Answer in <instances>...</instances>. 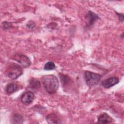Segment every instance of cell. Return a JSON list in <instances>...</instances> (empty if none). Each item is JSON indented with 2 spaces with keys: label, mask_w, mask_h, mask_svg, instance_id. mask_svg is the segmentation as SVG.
Instances as JSON below:
<instances>
[{
  "label": "cell",
  "mask_w": 124,
  "mask_h": 124,
  "mask_svg": "<svg viewBox=\"0 0 124 124\" xmlns=\"http://www.w3.org/2000/svg\"><path fill=\"white\" fill-rule=\"evenodd\" d=\"M41 81L45 90L48 93L53 94L57 92L59 84L58 78L55 76L45 75L42 77Z\"/></svg>",
  "instance_id": "6da1fadb"
},
{
  "label": "cell",
  "mask_w": 124,
  "mask_h": 124,
  "mask_svg": "<svg viewBox=\"0 0 124 124\" xmlns=\"http://www.w3.org/2000/svg\"><path fill=\"white\" fill-rule=\"evenodd\" d=\"M5 73L7 77L11 79L15 80L22 75V67L17 63L12 62L7 67Z\"/></svg>",
  "instance_id": "7a4b0ae2"
},
{
  "label": "cell",
  "mask_w": 124,
  "mask_h": 124,
  "mask_svg": "<svg viewBox=\"0 0 124 124\" xmlns=\"http://www.w3.org/2000/svg\"><path fill=\"white\" fill-rule=\"evenodd\" d=\"M84 77L86 83L89 87L98 84L101 78L99 74L90 71H85Z\"/></svg>",
  "instance_id": "3957f363"
},
{
  "label": "cell",
  "mask_w": 124,
  "mask_h": 124,
  "mask_svg": "<svg viewBox=\"0 0 124 124\" xmlns=\"http://www.w3.org/2000/svg\"><path fill=\"white\" fill-rule=\"evenodd\" d=\"M12 59L17 62L19 63V65L22 68L28 67L31 64V61L30 59L23 54L16 53L12 56Z\"/></svg>",
  "instance_id": "277c9868"
},
{
  "label": "cell",
  "mask_w": 124,
  "mask_h": 124,
  "mask_svg": "<svg viewBox=\"0 0 124 124\" xmlns=\"http://www.w3.org/2000/svg\"><path fill=\"white\" fill-rule=\"evenodd\" d=\"M34 99V94L31 91H27L20 96L21 102L26 105L31 103Z\"/></svg>",
  "instance_id": "5b68a950"
},
{
  "label": "cell",
  "mask_w": 124,
  "mask_h": 124,
  "mask_svg": "<svg viewBox=\"0 0 124 124\" xmlns=\"http://www.w3.org/2000/svg\"><path fill=\"white\" fill-rule=\"evenodd\" d=\"M119 82V79L117 77H111L103 80L102 83V86L105 88H109L117 84Z\"/></svg>",
  "instance_id": "8992f818"
},
{
  "label": "cell",
  "mask_w": 124,
  "mask_h": 124,
  "mask_svg": "<svg viewBox=\"0 0 124 124\" xmlns=\"http://www.w3.org/2000/svg\"><path fill=\"white\" fill-rule=\"evenodd\" d=\"M86 19L87 20V25L88 27H90L92 25H93L94 23L98 19H99V17L93 12L91 11H89L88 12L86 16Z\"/></svg>",
  "instance_id": "52a82bcc"
},
{
  "label": "cell",
  "mask_w": 124,
  "mask_h": 124,
  "mask_svg": "<svg viewBox=\"0 0 124 124\" xmlns=\"http://www.w3.org/2000/svg\"><path fill=\"white\" fill-rule=\"evenodd\" d=\"M113 119L107 113L104 112L101 114L98 118V123L110 124L112 122Z\"/></svg>",
  "instance_id": "ba28073f"
},
{
  "label": "cell",
  "mask_w": 124,
  "mask_h": 124,
  "mask_svg": "<svg viewBox=\"0 0 124 124\" xmlns=\"http://www.w3.org/2000/svg\"><path fill=\"white\" fill-rule=\"evenodd\" d=\"M46 121L48 124H59L61 123L58 116L55 114H49L46 117Z\"/></svg>",
  "instance_id": "9c48e42d"
},
{
  "label": "cell",
  "mask_w": 124,
  "mask_h": 124,
  "mask_svg": "<svg viewBox=\"0 0 124 124\" xmlns=\"http://www.w3.org/2000/svg\"><path fill=\"white\" fill-rule=\"evenodd\" d=\"M29 87L32 90L38 89L41 87L40 82L37 79L32 78L29 81Z\"/></svg>",
  "instance_id": "30bf717a"
},
{
  "label": "cell",
  "mask_w": 124,
  "mask_h": 124,
  "mask_svg": "<svg viewBox=\"0 0 124 124\" xmlns=\"http://www.w3.org/2000/svg\"><path fill=\"white\" fill-rule=\"evenodd\" d=\"M18 88V85L16 82H11L8 83L6 88L5 91L8 94H11L16 92Z\"/></svg>",
  "instance_id": "8fae6325"
},
{
  "label": "cell",
  "mask_w": 124,
  "mask_h": 124,
  "mask_svg": "<svg viewBox=\"0 0 124 124\" xmlns=\"http://www.w3.org/2000/svg\"><path fill=\"white\" fill-rule=\"evenodd\" d=\"M12 121L13 124H22L23 121V118L19 114H15L13 117Z\"/></svg>",
  "instance_id": "7c38bea8"
},
{
  "label": "cell",
  "mask_w": 124,
  "mask_h": 124,
  "mask_svg": "<svg viewBox=\"0 0 124 124\" xmlns=\"http://www.w3.org/2000/svg\"><path fill=\"white\" fill-rule=\"evenodd\" d=\"M55 68V64L53 62H48L45 64L44 69L46 70H52Z\"/></svg>",
  "instance_id": "4fadbf2b"
},
{
  "label": "cell",
  "mask_w": 124,
  "mask_h": 124,
  "mask_svg": "<svg viewBox=\"0 0 124 124\" xmlns=\"http://www.w3.org/2000/svg\"><path fill=\"white\" fill-rule=\"evenodd\" d=\"M12 25L11 23L4 21L2 23V28L4 30H8L12 28Z\"/></svg>",
  "instance_id": "5bb4252c"
},
{
  "label": "cell",
  "mask_w": 124,
  "mask_h": 124,
  "mask_svg": "<svg viewBox=\"0 0 124 124\" xmlns=\"http://www.w3.org/2000/svg\"><path fill=\"white\" fill-rule=\"evenodd\" d=\"M36 26V24H35V23L34 22H33V21H30L27 25V27L28 29H30V30H32Z\"/></svg>",
  "instance_id": "9a60e30c"
},
{
  "label": "cell",
  "mask_w": 124,
  "mask_h": 124,
  "mask_svg": "<svg viewBox=\"0 0 124 124\" xmlns=\"http://www.w3.org/2000/svg\"><path fill=\"white\" fill-rule=\"evenodd\" d=\"M115 13L117 15V16L119 18V20L121 22H123L124 21V15L123 14H121V13H118L116 12H115Z\"/></svg>",
  "instance_id": "2e32d148"
}]
</instances>
